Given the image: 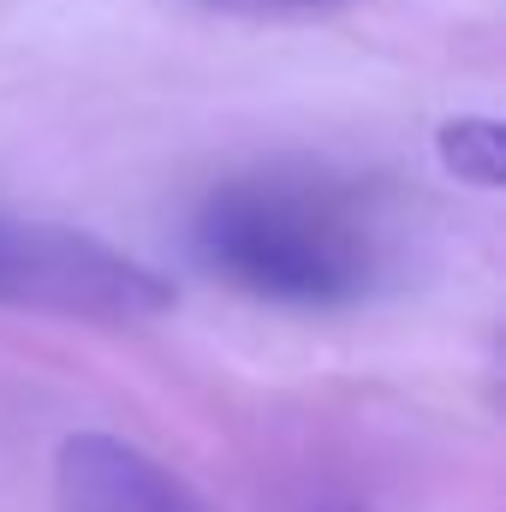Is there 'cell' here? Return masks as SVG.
<instances>
[{"mask_svg": "<svg viewBox=\"0 0 506 512\" xmlns=\"http://www.w3.org/2000/svg\"><path fill=\"white\" fill-rule=\"evenodd\" d=\"M0 304L66 316V322L131 328V322L167 316L173 286L149 262H137L84 227L30 221V215L0 209Z\"/></svg>", "mask_w": 506, "mask_h": 512, "instance_id": "2", "label": "cell"}, {"mask_svg": "<svg viewBox=\"0 0 506 512\" xmlns=\"http://www.w3.org/2000/svg\"><path fill=\"white\" fill-rule=\"evenodd\" d=\"M54 512H215L126 435L78 429L54 447Z\"/></svg>", "mask_w": 506, "mask_h": 512, "instance_id": "3", "label": "cell"}, {"mask_svg": "<svg viewBox=\"0 0 506 512\" xmlns=\"http://www.w3.org/2000/svg\"><path fill=\"white\" fill-rule=\"evenodd\" d=\"M191 245L227 286L292 310L364 304L393 268L381 209L352 179L310 167L227 179L203 197Z\"/></svg>", "mask_w": 506, "mask_h": 512, "instance_id": "1", "label": "cell"}, {"mask_svg": "<svg viewBox=\"0 0 506 512\" xmlns=\"http://www.w3.org/2000/svg\"><path fill=\"white\" fill-rule=\"evenodd\" d=\"M435 155L459 185L501 191L506 185V131L495 114H459L435 131Z\"/></svg>", "mask_w": 506, "mask_h": 512, "instance_id": "4", "label": "cell"}]
</instances>
